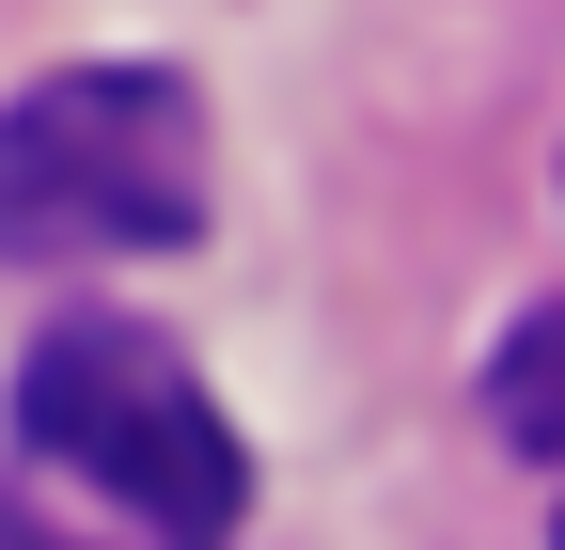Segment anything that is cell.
I'll use <instances>...</instances> for the list:
<instances>
[{
  "mask_svg": "<svg viewBox=\"0 0 565 550\" xmlns=\"http://www.w3.org/2000/svg\"><path fill=\"white\" fill-rule=\"evenodd\" d=\"M252 504V456L173 330L63 315L17 362L0 425V550H221Z\"/></svg>",
  "mask_w": 565,
  "mask_h": 550,
  "instance_id": "cell-1",
  "label": "cell"
},
{
  "mask_svg": "<svg viewBox=\"0 0 565 550\" xmlns=\"http://www.w3.org/2000/svg\"><path fill=\"white\" fill-rule=\"evenodd\" d=\"M204 236V110L173 63H63L0 110V267H110Z\"/></svg>",
  "mask_w": 565,
  "mask_h": 550,
  "instance_id": "cell-2",
  "label": "cell"
},
{
  "mask_svg": "<svg viewBox=\"0 0 565 550\" xmlns=\"http://www.w3.org/2000/svg\"><path fill=\"white\" fill-rule=\"evenodd\" d=\"M487 425H503L519 456H550V472H565V299L503 330V362H487Z\"/></svg>",
  "mask_w": 565,
  "mask_h": 550,
  "instance_id": "cell-3",
  "label": "cell"
}]
</instances>
